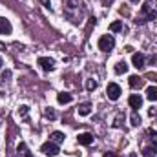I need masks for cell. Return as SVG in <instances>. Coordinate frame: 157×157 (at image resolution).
<instances>
[{"label":"cell","mask_w":157,"mask_h":157,"mask_svg":"<svg viewBox=\"0 0 157 157\" xmlns=\"http://www.w3.org/2000/svg\"><path fill=\"white\" fill-rule=\"evenodd\" d=\"M78 7H80V2L78 0H64V13L75 24L78 22V17L75 15V13H78Z\"/></svg>","instance_id":"cell-1"},{"label":"cell","mask_w":157,"mask_h":157,"mask_svg":"<svg viewBox=\"0 0 157 157\" xmlns=\"http://www.w3.org/2000/svg\"><path fill=\"white\" fill-rule=\"evenodd\" d=\"M157 18V11L152 9V2H146L143 6V11H141V17H139V22H146V20H155Z\"/></svg>","instance_id":"cell-2"},{"label":"cell","mask_w":157,"mask_h":157,"mask_svg":"<svg viewBox=\"0 0 157 157\" xmlns=\"http://www.w3.org/2000/svg\"><path fill=\"white\" fill-rule=\"evenodd\" d=\"M113 46H115V39L112 35H102L99 39V49L104 51V53H110L113 49Z\"/></svg>","instance_id":"cell-3"},{"label":"cell","mask_w":157,"mask_h":157,"mask_svg":"<svg viewBox=\"0 0 157 157\" xmlns=\"http://www.w3.org/2000/svg\"><path fill=\"white\" fill-rule=\"evenodd\" d=\"M40 152L44 154V155H49V157H55L59 155V144L57 143H53V141H48V143H44L42 146H40Z\"/></svg>","instance_id":"cell-4"},{"label":"cell","mask_w":157,"mask_h":157,"mask_svg":"<svg viewBox=\"0 0 157 157\" xmlns=\"http://www.w3.org/2000/svg\"><path fill=\"white\" fill-rule=\"evenodd\" d=\"M106 93H108V99L110 101H117L121 97V86L115 84V82H110L108 88H106Z\"/></svg>","instance_id":"cell-5"},{"label":"cell","mask_w":157,"mask_h":157,"mask_svg":"<svg viewBox=\"0 0 157 157\" xmlns=\"http://www.w3.org/2000/svg\"><path fill=\"white\" fill-rule=\"evenodd\" d=\"M77 141H78V144H82V146H90V144L93 143V135H91L90 132L78 133V135H77Z\"/></svg>","instance_id":"cell-6"},{"label":"cell","mask_w":157,"mask_h":157,"mask_svg":"<svg viewBox=\"0 0 157 157\" xmlns=\"http://www.w3.org/2000/svg\"><path fill=\"white\" fill-rule=\"evenodd\" d=\"M39 64L42 70H46V71H51V70H55V62H53V59H48V57H40L39 59Z\"/></svg>","instance_id":"cell-7"},{"label":"cell","mask_w":157,"mask_h":157,"mask_svg":"<svg viewBox=\"0 0 157 157\" xmlns=\"http://www.w3.org/2000/svg\"><path fill=\"white\" fill-rule=\"evenodd\" d=\"M132 64H133L137 70H143V68H144V55H143V53H133V55H132Z\"/></svg>","instance_id":"cell-8"},{"label":"cell","mask_w":157,"mask_h":157,"mask_svg":"<svg viewBox=\"0 0 157 157\" xmlns=\"http://www.w3.org/2000/svg\"><path fill=\"white\" fill-rule=\"evenodd\" d=\"M128 104H130L133 110H139V108L143 106V97H141V95H137V93H133V95H130Z\"/></svg>","instance_id":"cell-9"},{"label":"cell","mask_w":157,"mask_h":157,"mask_svg":"<svg viewBox=\"0 0 157 157\" xmlns=\"http://www.w3.org/2000/svg\"><path fill=\"white\" fill-rule=\"evenodd\" d=\"M11 31H13V26H11V22L0 17V35H9Z\"/></svg>","instance_id":"cell-10"},{"label":"cell","mask_w":157,"mask_h":157,"mask_svg":"<svg viewBox=\"0 0 157 157\" xmlns=\"http://www.w3.org/2000/svg\"><path fill=\"white\" fill-rule=\"evenodd\" d=\"M17 157H31V152L28 150L26 143H20L18 148H17Z\"/></svg>","instance_id":"cell-11"},{"label":"cell","mask_w":157,"mask_h":157,"mask_svg":"<svg viewBox=\"0 0 157 157\" xmlns=\"http://www.w3.org/2000/svg\"><path fill=\"white\" fill-rule=\"evenodd\" d=\"M130 86H132V88H143V86H144V78L137 77V75H132V77H130Z\"/></svg>","instance_id":"cell-12"},{"label":"cell","mask_w":157,"mask_h":157,"mask_svg":"<svg viewBox=\"0 0 157 157\" xmlns=\"http://www.w3.org/2000/svg\"><path fill=\"white\" fill-rule=\"evenodd\" d=\"M71 99H73V97H71L70 93H64V91L57 95V101H59V104H68V102H71Z\"/></svg>","instance_id":"cell-13"},{"label":"cell","mask_w":157,"mask_h":157,"mask_svg":"<svg viewBox=\"0 0 157 157\" xmlns=\"http://www.w3.org/2000/svg\"><path fill=\"white\" fill-rule=\"evenodd\" d=\"M90 113H91V106H90V102H84V104L78 106V115L86 117V115H90Z\"/></svg>","instance_id":"cell-14"},{"label":"cell","mask_w":157,"mask_h":157,"mask_svg":"<svg viewBox=\"0 0 157 157\" xmlns=\"http://www.w3.org/2000/svg\"><path fill=\"white\" fill-rule=\"evenodd\" d=\"M49 141H53V143L60 144V143H64V133H62V132H53V133H51V137H49Z\"/></svg>","instance_id":"cell-15"},{"label":"cell","mask_w":157,"mask_h":157,"mask_svg":"<svg viewBox=\"0 0 157 157\" xmlns=\"http://www.w3.org/2000/svg\"><path fill=\"white\" fill-rule=\"evenodd\" d=\"M146 97H148V101H157V86H150L148 90H146Z\"/></svg>","instance_id":"cell-16"},{"label":"cell","mask_w":157,"mask_h":157,"mask_svg":"<svg viewBox=\"0 0 157 157\" xmlns=\"http://www.w3.org/2000/svg\"><path fill=\"white\" fill-rule=\"evenodd\" d=\"M126 71H128V64H126L124 60H121V62H117V64H115V73H119V75H121V73H126Z\"/></svg>","instance_id":"cell-17"},{"label":"cell","mask_w":157,"mask_h":157,"mask_svg":"<svg viewBox=\"0 0 157 157\" xmlns=\"http://www.w3.org/2000/svg\"><path fill=\"white\" fill-rule=\"evenodd\" d=\"M110 31H113V33H119V31H122V22H121V20H115V22H112V24H110Z\"/></svg>","instance_id":"cell-18"},{"label":"cell","mask_w":157,"mask_h":157,"mask_svg":"<svg viewBox=\"0 0 157 157\" xmlns=\"http://www.w3.org/2000/svg\"><path fill=\"white\" fill-rule=\"evenodd\" d=\"M143 157H155V148H144L143 150Z\"/></svg>","instance_id":"cell-19"},{"label":"cell","mask_w":157,"mask_h":157,"mask_svg":"<svg viewBox=\"0 0 157 157\" xmlns=\"http://www.w3.org/2000/svg\"><path fill=\"white\" fill-rule=\"evenodd\" d=\"M139 124H141V117L133 112V113H132V126H139Z\"/></svg>","instance_id":"cell-20"},{"label":"cell","mask_w":157,"mask_h":157,"mask_svg":"<svg viewBox=\"0 0 157 157\" xmlns=\"http://www.w3.org/2000/svg\"><path fill=\"white\" fill-rule=\"evenodd\" d=\"M86 88H88V90H90V91H91V90H95V88H97V82H95V80H91V78H90V80H88V82H86Z\"/></svg>","instance_id":"cell-21"},{"label":"cell","mask_w":157,"mask_h":157,"mask_svg":"<svg viewBox=\"0 0 157 157\" xmlns=\"http://www.w3.org/2000/svg\"><path fill=\"white\" fill-rule=\"evenodd\" d=\"M28 112H29V108H28V106H20V110H18V113H20V115H28Z\"/></svg>","instance_id":"cell-22"},{"label":"cell","mask_w":157,"mask_h":157,"mask_svg":"<svg viewBox=\"0 0 157 157\" xmlns=\"http://www.w3.org/2000/svg\"><path fill=\"white\" fill-rule=\"evenodd\" d=\"M150 141L154 144H157V132H150Z\"/></svg>","instance_id":"cell-23"},{"label":"cell","mask_w":157,"mask_h":157,"mask_svg":"<svg viewBox=\"0 0 157 157\" xmlns=\"http://www.w3.org/2000/svg\"><path fill=\"white\" fill-rule=\"evenodd\" d=\"M46 117H49V119H55V113H53V112H49V110H48V112H46Z\"/></svg>","instance_id":"cell-24"},{"label":"cell","mask_w":157,"mask_h":157,"mask_svg":"<svg viewBox=\"0 0 157 157\" xmlns=\"http://www.w3.org/2000/svg\"><path fill=\"white\" fill-rule=\"evenodd\" d=\"M40 2H42V6H44V7H49V6H51V4H49V0H40Z\"/></svg>","instance_id":"cell-25"},{"label":"cell","mask_w":157,"mask_h":157,"mask_svg":"<svg viewBox=\"0 0 157 157\" xmlns=\"http://www.w3.org/2000/svg\"><path fill=\"white\" fill-rule=\"evenodd\" d=\"M9 75H11V73H9V71H4V73H2V78H4V80H6V78L9 77Z\"/></svg>","instance_id":"cell-26"},{"label":"cell","mask_w":157,"mask_h":157,"mask_svg":"<svg viewBox=\"0 0 157 157\" xmlns=\"http://www.w3.org/2000/svg\"><path fill=\"white\" fill-rule=\"evenodd\" d=\"M104 157H115V154L113 152H108V154H104Z\"/></svg>","instance_id":"cell-27"},{"label":"cell","mask_w":157,"mask_h":157,"mask_svg":"<svg viewBox=\"0 0 157 157\" xmlns=\"http://www.w3.org/2000/svg\"><path fill=\"white\" fill-rule=\"evenodd\" d=\"M4 48H6V46H4V44H0V49H4Z\"/></svg>","instance_id":"cell-28"},{"label":"cell","mask_w":157,"mask_h":157,"mask_svg":"<svg viewBox=\"0 0 157 157\" xmlns=\"http://www.w3.org/2000/svg\"><path fill=\"white\" fill-rule=\"evenodd\" d=\"M130 2H133V4H135V2H139V0H130Z\"/></svg>","instance_id":"cell-29"},{"label":"cell","mask_w":157,"mask_h":157,"mask_svg":"<svg viewBox=\"0 0 157 157\" xmlns=\"http://www.w3.org/2000/svg\"><path fill=\"white\" fill-rule=\"evenodd\" d=\"M0 68H2V59H0Z\"/></svg>","instance_id":"cell-30"}]
</instances>
